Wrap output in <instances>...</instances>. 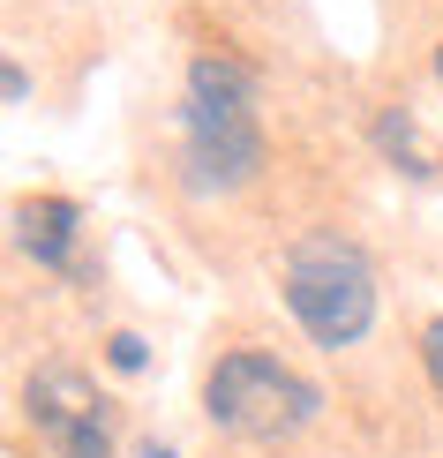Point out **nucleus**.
Instances as JSON below:
<instances>
[{"label": "nucleus", "mask_w": 443, "mask_h": 458, "mask_svg": "<svg viewBox=\"0 0 443 458\" xmlns=\"http://www.w3.org/2000/svg\"><path fill=\"white\" fill-rule=\"evenodd\" d=\"M106 353H113V369H121V376H136V369H143V338H136V331H121Z\"/></svg>", "instance_id": "423d86ee"}, {"label": "nucleus", "mask_w": 443, "mask_h": 458, "mask_svg": "<svg viewBox=\"0 0 443 458\" xmlns=\"http://www.w3.org/2000/svg\"><path fill=\"white\" fill-rule=\"evenodd\" d=\"M421 360H429V376H436V391H443V316L421 331Z\"/></svg>", "instance_id": "0eeeda50"}, {"label": "nucleus", "mask_w": 443, "mask_h": 458, "mask_svg": "<svg viewBox=\"0 0 443 458\" xmlns=\"http://www.w3.org/2000/svg\"><path fill=\"white\" fill-rule=\"evenodd\" d=\"M316 406H323L316 384L294 376L271 353H226L218 369H210V384H203L210 428L241 436V444H278V436H294V428L316 421Z\"/></svg>", "instance_id": "7ed1b4c3"}, {"label": "nucleus", "mask_w": 443, "mask_h": 458, "mask_svg": "<svg viewBox=\"0 0 443 458\" xmlns=\"http://www.w3.org/2000/svg\"><path fill=\"white\" fill-rule=\"evenodd\" d=\"M30 421L61 458H106L113 428H106V398L83 369H38L30 376Z\"/></svg>", "instance_id": "20e7f679"}, {"label": "nucleus", "mask_w": 443, "mask_h": 458, "mask_svg": "<svg viewBox=\"0 0 443 458\" xmlns=\"http://www.w3.org/2000/svg\"><path fill=\"white\" fill-rule=\"evenodd\" d=\"M75 203L68 196H38V203H23V211H15V225H23V248L38 263H68V248H75Z\"/></svg>", "instance_id": "39448f33"}, {"label": "nucleus", "mask_w": 443, "mask_h": 458, "mask_svg": "<svg viewBox=\"0 0 443 458\" xmlns=\"http://www.w3.org/2000/svg\"><path fill=\"white\" fill-rule=\"evenodd\" d=\"M143 458H173V451H158V444H150V451H143Z\"/></svg>", "instance_id": "6e6552de"}, {"label": "nucleus", "mask_w": 443, "mask_h": 458, "mask_svg": "<svg viewBox=\"0 0 443 458\" xmlns=\"http://www.w3.org/2000/svg\"><path fill=\"white\" fill-rule=\"evenodd\" d=\"M285 309L316 346H354L376 323V271L354 241L338 233H308L294 256H285Z\"/></svg>", "instance_id": "f03ea898"}, {"label": "nucleus", "mask_w": 443, "mask_h": 458, "mask_svg": "<svg viewBox=\"0 0 443 458\" xmlns=\"http://www.w3.org/2000/svg\"><path fill=\"white\" fill-rule=\"evenodd\" d=\"M188 181L196 188H241L263 165V128H256V75L234 53H203L188 68Z\"/></svg>", "instance_id": "f257e3e1"}, {"label": "nucleus", "mask_w": 443, "mask_h": 458, "mask_svg": "<svg viewBox=\"0 0 443 458\" xmlns=\"http://www.w3.org/2000/svg\"><path fill=\"white\" fill-rule=\"evenodd\" d=\"M436 83H443V46H436Z\"/></svg>", "instance_id": "1a4fd4ad"}]
</instances>
